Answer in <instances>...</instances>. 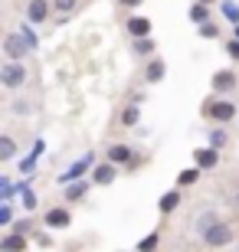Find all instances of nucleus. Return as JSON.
<instances>
[{"label":"nucleus","mask_w":239,"mask_h":252,"mask_svg":"<svg viewBox=\"0 0 239 252\" xmlns=\"http://www.w3.org/2000/svg\"><path fill=\"white\" fill-rule=\"evenodd\" d=\"M161 79H164V63L157 59V63L147 65V82H161Z\"/></svg>","instance_id":"nucleus-14"},{"label":"nucleus","mask_w":239,"mask_h":252,"mask_svg":"<svg viewBox=\"0 0 239 252\" xmlns=\"http://www.w3.org/2000/svg\"><path fill=\"white\" fill-rule=\"evenodd\" d=\"M66 196H69V200H82L85 196V184H72V187L66 190Z\"/></svg>","instance_id":"nucleus-18"},{"label":"nucleus","mask_w":239,"mask_h":252,"mask_svg":"<svg viewBox=\"0 0 239 252\" xmlns=\"http://www.w3.org/2000/svg\"><path fill=\"white\" fill-rule=\"evenodd\" d=\"M200 3H213V0H200Z\"/></svg>","instance_id":"nucleus-29"},{"label":"nucleus","mask_w":239,"mask_h":252,"mask_svg":"<svg viewBox=\"0 0 239 252\" xmlns=\"http://www.w3.org/2000/svg\"><path fill=\"white\" fill-rule=\"evenodd\" d=\"M49 13V3L46 0H30V23H43Z\"/></svg>","instance_id":"nucleus-7"},{"label":"nucleus","mask_w":239,"mask_h":252,"mask_svg":"<svg viewBox=\"0 0 239 252\" xmlns=\"http://www.w3.org/2000/svg\"><path fill=\"white\" fill-rule=\"evenodd\" d=\"M46 226H69V213H66V210H49Z\"/></svg>","instance_id":"nucleus-13"},{"label":"nucleus","mask_w":239,"mask_h":252,"mask_svg":"<svg viewBox=\"0 0 239 252\" xmlns=\"http://www.w3.org/2000/svg\"><path fill=\"white\" fill-rule=\"evenodd\" d=\"M53 3L59 10H66V13H69V10H75V0H53Z\"/></svg>","instance_id":"nucleus-23"},{"label":"nucleus","mask_w":239,"mask_h":252,"mask_svg":"<svg viewBox=\"0 0 239 252\" xmlns=\"http://www.w3.org/2000/svg\"><path fill=\"white\" fill-rule=\"evenodd\" d=\"M154 246H157V233H154V236H147L144 243H141V252H147V249H154Z\"/></svg>","instance_id":"nucleus-25"},{"label":"nucleus","mask_w":239,"mask_h":252,"mask_svg":"<svg viewBox=\"0 0 239 252\" xmlns=\"http://www.w3.org/2000/svg\"><path fill=\"white\" fill-rule=\"evenodd\" d=\"M13 154H17V144H13L10 134H3V138H0V160H10Z\"/></svg>","instance_id":"nucleus-12"},{"label":"nucleus","mask_w":239,"mask_h":252,"mask_svg":"<svg viewBox=\"0 0 239 252\" xmlns=\"http://www.w3.org/2000/svg\"><path fill=\"white\" fill-rule=\"evenodd\" d=\"M226 49H230V56H233V59H239V43H236V39H233V43H230Z\"/></svg>","instance_id":"nucleus-27"},{"label":"nucleus","mask_w":239,"mask_h":252,"mask_svg":"<svg viewBox=\"0 0 239 252\" xmlns=\"http://www.w3.org/2000/svg\"><path fill=\"white\" fill-rule=\"evenodd\" d=\"M203 243L206 246H226V243H233V229L226 223H210L203 229Z\"/></svg>","instance_id":"nucleus-1"},{"label":"nucleus","mask_w":239,"mask_h":252,"mask_svg":"<svg viewBox=\"0 0 239 252\" xmlns=\"http://www.w3.org/2000/svg\"><path fill=\"white\" fill-rule=\"evenodd\" d=\"M111 180H115V167H111V164H99V167H95V184L105 187V184H111Z\"/></svg>","instance_id":"nucleus-10"},{"label":"nucleus","mask_w":239,"mask_h":252,"mask_svg":"<svg viewBox=\"0 0 239 252\" xmlns=\"http://www.w3.org/2000/svg\"><path fill=\"white\" fill-rule=\"evenodd\" d=\"M108 160H111V164H125V160H131V148H125V144H115V148L108 151Z\"/></svg>","instance_id":"nucleus-11"},{"label":"nucleus","mask_w":239,"mask_h":252,"mask_svg":"<svg viewBox=\"0 0 239 252\" xmlns=\"http://www.w3.org/2000/svg\"><path fill=\"white\" fill-rule=\"evenodd\" d=\"M177 184H180V187H190V184H197V170H180Z\"/></svg>","instance_id":"nucleus-17"},{"label":"nucleus","mask_w":239,"mask_h":252,"mask_svg":"<svg viewBox=\"0 0 239 252\" xmlns=\"http://www.w3.org/2000/svg\"><path fill=\"white\" fill-rule=\"evenodd\" d=\"M236 206H239V193H236Z\"/></svg>","instance_id":"nucleus-30"},{"label":"nucleus","mask_w":239,"mask_h":252,"mask_svg":"<svg viewBox=\"0 0 239 252\" xmlns=\"http://www.w3.org/2000/svg\"><path fill=\"white\" fill-rule=\"evenodd\" d=\"M128 33L131 36H147V33H151V20H144V17H131L128 20Z\"/></svg>","instance_id":"nucleus-6"},{"label":"nucleus","mask_w":239,"mask_h":252,"mask_svg":"<svg viewBox=\"0 0 239 252\" xmlns=\"http://www.w3.org/2000/svg\"><path fill=\"white\" fill-rule=\"evenodd\" d=\"M200 36H220V30H216V27H213V23H203V27H200Z\"/></svg>","instance_id":"nucleus-20"},{"label":"nucleus","mask_w":239,"mask_h":252,"mask_svg":"<svg viewBox=\"0 0 239 252\" xmlns=\"http://www.w3.org/2000/svg\"><path fill=\"white\" fill-rule=\"evenodd\" d=\"M213 89H216V92H230V89H236V75L226 72V69L216 72V75H213Z\"/></svg>","instance_id":"nucleus-5"},{"label":"nucleus","mask_w":239,"mask_h":252,"mask_svg":"<svg viewBox=\"0 0 239 252\" xmlns=\"http://www.w3.org/2000/svg\"><path fill=\"white\" fill-rule=\"evenodd\" d=\"M27 46H30V43H27V36H23V33H20V36H17V33H10V36L3 39V53H7L10 63H17V59L27 56Z\"/></svg>","instance_id":"nucleus-2"},{"label":"nucleus","mask_w":239,"mask_h":252,"mask_svg":"<svg viewBox=\"0 0 239 252\" xmlns=\"http://www.w3.org/2000/svg\"><path fill=\"white\" fill-rule=\"evenodd\" d=\"M23 206H27V210L36 206V193H33V190H23Z\"/></svg>","instance_id":"nucleus-21"},{"label":"nucleus","mask_w":239,"mask_h":252,"mask_svg":"<svg viewBox=\"0 0 239 252\" xmlns=\"http://www.w3.org/2000/svg\"><path fill=\"white\" fill-rule=\"evenodd\" d=\"M203 115L213 118V122H230L233 115H236V105L233 102H210L206 108H203Z\"/></svg>","instance_id":"nucleus-4"},{"label":"nucleus","mask_w":239,"mask_h":252,"mask_svg":"<svg viewBox=\"0 0 239 252\" xmlns=\"http://www.w3.org/2000/svg\"><path fill=\"white\" fill-rule=\"evenodd\" d=\"M138 122V108H128V112H125V125H135Z\"/></svg>","instance_id":"nucleus-26"},{"label":"nucleus","mask_w":239,"mask_h":252,"mask_svg":"<svg viewBox=\"0 0 239 252\" xmlns=\"http://www.w3.org/2000/svg\"><path fill=\"white\" fill-rule=\"evenodd\" d=\"M151 49H154V43H151V39H147V36H141L138 43H135V53H138V56H147Z\"/></svg>","instance_id":"nucleus-16"},{"label":"nucleus","mask_w":239,"mask_h":252,"mask_svg":"<svg viewBox=\"0 0 239 252\" xmlns=\"http://www.w3.org/2000/svg\"><path fill=\"white\" fill-rule=\"evenodd\" d=\"M23 79H27V69H23L20 63H7V65H3V72H0V82L7 85V89L23 85Z\"/></svg>","instance_id":"nucleus-3"},{"label":"nucleus","mask_w":239,"mask_h":252,"mask_svg":"<svg viewBox=\"0 0 239 252\" xmlns=\"http://www.w3.org/2000/svg\"><path fill=\"white\" fill-rule=\"evenodd\" d=\"M177 203H180V196H177V193H167L164 200H161V210H164V213H174Z\"/></svg>","instance_id":"nucleus-15"},{"label":"nucleus","mask_w":239,"mask_h":252,"mask_svg":"<svg viewBox=\"0 0 239 252\" xmlns=\"http://www.w3.org/2000/svg\"><path fill=\"white\" fill-rule=\"evenodd\" d=\"M223 13H226L230 20H239V7L236 3H223Z\"/></svg>","instance_id":"nucleus-22"},{"label":"nucleus","mask_w":239,"mask_h":252,"mask_svg":"<svg viewBox=\"0 0 239 252\" xmlns=\"http://www.w3.org/2000/svg\"><path fill=\"white\" fill-rule=\"evenodd\" d=\"M121 3H128V7H138L141 0H121Z\"/></svg>","instance_id":"nucleus-28"},{"label":"nucleus","mask_w":239,"mask_h":252,"mask_svg":"<svg viewBox=\"0 0 239 252\" xmlns=\"http://www.w3.org/2000/svg\"><path fill=\"white\" fill-rule=\"evenodd\" d=\"M216 151L213 148H203V151H197V167H216Z\"/></svg>","instance_id":"nucleus-9"},{"label":"nucleus","mask_w":239,"mask_h":252,"mask_svg":"<svg viewBox=\"0 0 239 252\" xmlns=\"http://www.w3.org/2000/svg\"><path fill=\"white\" fill-rule=\"evenodd\" d=\"M190 17L197 20V23H206V17H210V13H206V7H203V3H197V7L190 10Z\"/></svg>","instance_id":"nucleus-19"},{"label":"nucleus","mask_w":239,"mask_h":252,"mask_svg":"<svg viewBox=\"0 0 239 252\" xmlns=\"http://www.w3.org/2000/svg\"><path fill=\"white\" fill-rule=\"evenodd\" d=\"M23 249H27V236L23 233H10L3 239V252H23Z\"/></svg>","instance_id":"nucleus-8"},{"label":"nucleus","mask_w":239,"mask_h":252,"mask_svg":"<svg viewBox=\"0 0 239 252\" xmlns=\"http://www.w3.org/2000/svg\"><path fill=\"white\" fill-rule=\"evenodd\" d=\"M10 220H13V213H10V206H3L0 210V226H10Z\"/></svg>","instance_id":"nucleus-24"}]
</instances>
